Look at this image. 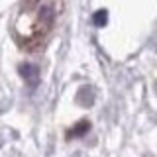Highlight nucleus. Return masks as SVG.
Wrapping results in <instances>:
<instances>
[{
  "label": "nucleus",
  "mask_w": 157,
  "mask_h": 157,
  "mask_svg": "<svg viewBox=\"0 0 157 157\" xmlns=\"http://www.w3.org/2000/svg\"><path fill=\"white\" fill-rule=\"evenodd\" d=\"M18 73L22 75V78L26 81L28 86L36 88L39 85V67L37 65H33V63H22L18 67Z\"/></svg>",
  "instance_id": "f03ea898"
},
{
  "label": "nucleus",
  "mask_w": 157,
  "mask_h": 157,
  "mask_svg": "<svg viewBox=\"0 0 157 157\" xmlns=\"http://www.w3.org/2000/svg\"><path fill=\"white\" fill-rule=\"evenodd\" d=\"M88 130H90V122H88V120H81L78 124H75L71 130L67 132V137H82Z\"/></svg>",
  "instance_id": "20e7f679"
},
{
  "label": "nucleus",
  "mask_w": 157,
  "mask_h": 157,
  "mask_svg": "<svg viewBox=\"0 0 157 157\" xmlns=\"http://www.w3.org/2000/svg\"><path fill=\"white\" fill-rule=\"evenodd\" d=\"M92 24L96 28H104L108 24V10H96L94 16H92Z\"/></svg>",
  "instance_id": "39448f33"
},
{
  "label": "nucleus",
  "mask_w": 157,
  "mask_h": 157,
  "mask_svg": "<svg viewBox=\"0 0 157 157\" xmlns=\"http://www.w3.org/2000/svg\"><path fill=\"white\" fill-rule=\"evenodd\" d=\"M63 8L65 0H26L14 22V39L28 51L43 49Z\"/></svg>",
  "instance_id": "f257e3e1"
},
{
  "label": "nucleus",
  "mask_w": 157,
  "mask_h": 157,
  "mask_svg": "<svg viewBox=\"0 0 157 157\" xmlns=\"http://www.w3.org/2000/svg\"><path fill=\"white\" fill-rule=\"evenodd\" d=\"M77 102L81 106H85V108L92 106V104H94V88L88 86V85L81 86V88H78V92H77Z\"/></svg>",
  "instance_id": "7ed1b4c3"
}]
</instances>
